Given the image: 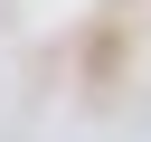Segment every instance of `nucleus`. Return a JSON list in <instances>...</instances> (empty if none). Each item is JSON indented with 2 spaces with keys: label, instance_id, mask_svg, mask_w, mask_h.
<instances>
[]
</instances>
